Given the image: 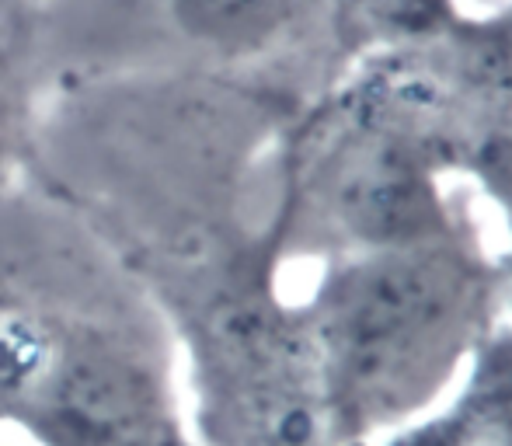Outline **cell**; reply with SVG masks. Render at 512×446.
Returning a JSON list of instances; mask_svg holds the SVG:
<instances>
[{
	"mask_svg": "<svg viewBox=\"0 0 512 446\" xmlns=\"http://www.w3.org/2000/svg\"><path fill=\"white\" fill-rule=\"evenodd\" d=\"M499 265H502V276H506V307L512 311V248L499 258Z\"/></svg>",
	"mask_w": 512,
	"mask_h": 446,
	"instance_id": "cell-10",
	"label": "cell"
},
{
	"mask_svg": "<svg viewBox=\"0 0 512 446\" xmlns=\"http://www.w3.org/2000/svg\"><path fill=\"white\" fill-rule=\"evenodd\" d=\"M304 304L335 446L429 412L506 311V276L471 210L422 241L324 262Z\"/></svg>",
	"mask_w": 512,
	"mask_h": 446,
	"instance_id": "cell-4",
	"label": "cell"
},
{
	"mask_svg": "<svg viewBox=\"0 0 512 446\" xmlns=\"http://www.w3.org/2000/svg\"><path fill=\"white\" fill-rule=\"evenodd\" d=\"M46 0H0V39L14 32L28 14H35Z\"/></svg>",
	"mask_w": 512,
	"mask_h": 446,
	"instance_id": "cell-9",
	"label": "cell"
},
{
	"mask_svg": "<svg viewBox=\"0 0 512 446\" xmlns=\"http://www.w3.org/2000/svg\"><path fill=\"white\" fill-rule=\"evenodd\" d=\"M168 325L115 255L18 178L0 192V436L18 446H203Z\"/></svg>",
	"mask_w": 512,
	"mask_h": 446,
	"instance_id": "cell-2",
	"label": "cell"
},
{
	"mask_svg": "<svg viewBox=\"0 0 512 446\" xmlns=\"http://www.w3.org/2000/svg\"><path fill=\"white\" fill-rule=\"evenodd\" d=\"M35 102L25 81L14 70L7 49L0 46V192L14 185L25 171L28 133H32Z\"/></svg>",
	"mask_w": 512,
	"mask_h": 446,
	"instance_id": "cell-8",
	"label": "cell"
},
{
	"mask_svg": "<svg viewBox=\"0 0 512 446\" xmlns=\"http://www.w3.org/2000/svg\"><path fill=\"white\" fill-rule=\"evenodd\" d=\"M363 446H512V325H499L478 345L443 412Z\"/></svg>",
	"mask_w": 512,
	"mask_h": 446,
	"instance_id": "cell-7",
	"label": "cell"
},
{
	"mask_svg": "<svg viewBox=\"0 0 512 446\" xmlns=\"http://www.w3.org/2000/svg\"><path fill=\"white\" fill-rule=\"evenodd\" d=\"M453 14V0H46L4 49L35 102L115 70L199 67L314 105Z\"/></svg>",
	"mask_w": 512,
	"mask_h": 446,
	"instance_id": "cell-3",
	"label": "cell"
},
{
	"mask_svg": "<svg viewBox=\"0 0 512 446\" xmlns=\"http://www.w3.org/2000/svg\"><path fill=\"white\" fill-rule=\"evenodd\" d=\"M443 161L415 119L363 70L307 105L272 154L283 258H345L453 227L467 203L439 189Z\"/></svg>",
	"mask_w": 512,
	"mask_h": 446,
	"instance_id": "cell-5",
	"label": "cell"
},
{
	"mask_svg": "<svg viewBox=\"0 0 512 446\" xmlns=\"http://www.w3.org/2000/svg\"><path fill=\"white\" fill-rule=\"evenodd\" d=\"M384 70L446 171L471 175L512 230V0L488 18L457 11L432 35L387 49Z\"/></svg>",
	"mask_w": 512,
	"mask_h": 446,
	"instance_id": "cell-6",
	"label": "cell"
},
{
	"mask_svg": "<svg viewBox=\"0 0 512 446\" xmlns=\"http://www.w3.org/2000/svg\"><path fill=\"white\" fill-rule=\"evenodd\" d=\"M304 109L199 67L115 70L35 102L21 178L147 293L203 422L265 412L314 380L307 314L283 297L272 223V154Z\"/></svg>",
	"mask_w": 512,
	"mask_h": 446,
	"instance_id": "cell-1",
	"label": "cell"
}]
</instances>
